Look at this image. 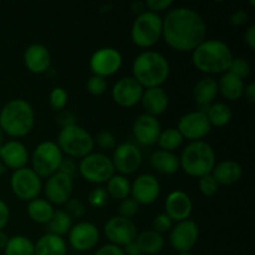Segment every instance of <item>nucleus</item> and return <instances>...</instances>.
I'll return each mask as SVG.
<instances>
[{"label": "nucleus", "mask_w": 255, "mask_h": 255, "mask_svg": "<svg viewBox=\"0 0 255 255\" xmlns=\"http://www.w3.org/2000/svg\"><path fill=\"white\" fill-rule=\"evenodd\" d=\"M162 19V37L174 51L192 52L206 40V20L192 7H174Z\"/></svg>", "instance_id": "nucleus-1"}, {"label": "nucleus", "mask_w": 255, "mask_h": 255, "mask_svg": "<svg viewBox=\"0 0 255 255\" xmlns=\"http://www.w3.org/2000/svg\"><path fill=\"white\" fill-rule=\"evenodd\" d=\"M134 80L143 89L162 87L171 75V65L163 54L154 50H144L137 55L132 64Z\"/></svg>", "instance_id": "nucleus-2"}, {"label": "nucleus", "mask_w": 255, "mask_h": 255, "mask_svg": "<svg viewBox=\"0 0 255 255\" xmlns=\"http://www.w3.org/2000/svg\"><path fill=\"white\" fill-rule=\"evenodd\" d=\"M35 126V110L24 99H12L0 110V128L11 138H24Z\"/></svg>", "instance_id": "nucleus-3"}, {"label": "nucleus", "mask_w": 255, "mask_h": 255, "mask_svg": "<svg viewBox=\"0 0 255 255\" xmlns=\"http://www.w3.org/2000/svg\"><path fill=\"white\" fill-rule=\"evenodd\" d=\"M233 57L231 47L219 39H206L192 51L194 67L208 75H223L228 71Z\"/></svg>", "instance_id": "nucleus-4"}, {"label": "nucleus", "mask_w": 255, "mask_h": 255, "mask_svg": "<svg viewBox=\"0 0 255 255\" xmlns=\"http://www.w3.org/2000/svg\"><path fill=\"white\" fill-rule=\"evenodd\" d=\"M216 163V152L206 141L189 142L179 157L182 171L187 176L198 179L211 174Z\"/></svg>", "instance_id": "nucleus-5"}, {"label": "nucleus", "mask_w": 255, "mask_h": 255, "mask_svg": "<svg viewBox=\"0 0 255 255\" xmlns=\"http://www.w3.org/2000/svg\"><path fill=\"white\" fill-rule=\"evenodd\" d=\"M56 144L62 154L71 159H82L95 148L94 137L77 124L60 129Z\"/></svg>", "instance_id": "nucleus-6"}, {"label": "nucleus", "mask_w": 255, "mask_h": 255, "mask_svg": "<svg viewBox=\"0 0 255 255\" xmlns=\"http://www.w3.org/2000/svg\"><path fill=\"white\" fill-rule=\"evenodd\" d=\"M163 19L161 15L144 11L136 17L131 27V39L141 49H151L162 37Z\"/></svg>", "instance_id": "nucleus-7"}, {"label": "nucleus", "mask_w": 255, "mask_h": 255, "mask_svg": "<svg viewBox=\"0 0 255 255\" xmlns=\"http://www.w3.org/2000/svg\"><path fill=\"white\" fill-rule=\"evenodd\" d=\"M64 154L54 141H44L35 147L31 154V169L40 178H49L59 172Z\"/></svg>", "instance_id": "nucleus-8"}, {"label": "nucleus", "mask_w": 255, "mask_h": 255, "mask_svg": "<svg viewBox=\"0 0 255 255\" xmlns=\"http://www.w3.org/2000/svg\"><path fill=\"white\" fill-rule=\"evenodd\" d=\"M77 173L91 184H104L115 174L111 158L100 152H92L77 164Z\"/></svg>", "instance_id": "nucleus-9"}, {"label": "nucleus", "mask_w": 255, "mask_h": 255, "mask_svg": "<svg viewBox=\"0 0 255 255\" xmlns=\"http://www.w3.org/2000/svg\"><path fill=\"white\" fill-rule=\"evenodd\" d=\"M10 187L16 198L30 202L39 198L42 191V179L29 167L14 171L10 178Z\"/></svg>", "instance_id": "nucleus-10"}, {"label": "nucleus", "mask_w": 255, "mask_h": 255, "mask_svg": "<svg viewBox=\"0 0 255 255\" xmlns=\"http://www.w3.org/2000/svg\"><path fill=\"white\" fill-rule=\"evenodd\" d=\"M111 162L114 164L115 172H119L121 176H131L136 173L142 166L143 154L139 147L132 142H124L115 147Z\"/></svg>", "instance_id": "nucleus-11"}, {"label": "nucleus", "mask_w": 255, "mask_h": 255, "mask_svg": "<svg viewBox=\"0 0 255 255\" xmlns=\"http://www.w3.org/2000/svg\"><path fill=\"white\" fill-rule=\"evenodd\" d=\"M104 234L110 244L124 248L136 241L138 236V229L132 219L115 216L105 223Z\"/></svg>", "instance_id": "nucleus-12"}, {"label": "nucleus", "mask_w": 255, "mask_h": 255, "mask_svg": "<svg viewBox=\"0 0 255 255\" xmlns=\"http://www.w3.org/2000/svg\"><path fill=\"white\" fill-rule=\"evenodd\" d=\"M92 75L101 76L104 79L117 74L122 66V55L115 47L105 46L97 49L91 55L89 61Z\"/></svg>", "instance_id": "nucleus-13"}, {"label": "nucleus", "mask_w": 255, "mask_h": 255, "mask_svg": "<svg viewBox=\"0 0 255 255\" xmlns=\"http://www.w3.org/2000/svg\"><path fill=\"white\" fill-rule=\"evenodd\" d=\"M177 129L182 134L183 139H187L189 142H197L203 141L208 136L212 126L206 114L196 110V111L187 112L179 119Z\"/></svg>", "instance_id": "nucleus-14"}, {"label": "nucleus", "mask_w": 255, "mask_h": 255, "mask_svg": "<svg viewBox=\"0 0 255 255\" xmlns=\"http://www.w3.org/2000/svg\"><path fill=\"white\" fill-rule=\"evenodd\" d=\"M144 89L134 77L126 76L117 80L111 89V97L116 105L124 109H131L141 102Z\"/></svg>", "instance_id": "nucleus-15"}, {"label": "nucleus", "mask_w": 255, "mask_h": 255, "mask_svg": "<svg viewBox=\"0 0 255 255\" xmlns=\"http://www.w3.org/2000/svg\"><path fill=\"white\" fill-rule=\"evenodd\" d=\"M199 239V227L192 219L178 222L169 231V244L178 253L191 252Z\"/></svg>", "instance_id": "nucleus-16"}, {"label": "nucleus", "mask_w": 255, "mask_h": 255, "mask_svg": "<svg viewBox=\"0 0 255 255\" xmlns=\"http://www.w3.org/2000/svg\"><path fill=\"white\" fill-rule=\"evenodd\" d=\"M42 188L46 196L45 199L49 201L52 206H65L66 202L72 198L74 178L61 172H56L46 178V183L42 186Z\"/></svg>", "instance_id": "nucleus-17"}, {"label": "nucleus", "mask_w": 255, "mask_h": 255, "mask_svg": "<svg viewBox=\"0 0 255 255\" xmlns=\"http://www.w3.org/2000/svg\"><path fill=\"white\" fill-rule=\"evenodd\" d=\"M69 244L74 251L84 253L96 247L100 239L99 228L90 222H80L74 224L67 233Z\"/></svg>", "instance_id": "nucleus-18"}, {"label": "nucleus", "mask_w": 255, "mask_h": 255, "mask_svg": "<svg viewBox=\"0 0 255 255\" xmlns=\"http://www.w3.org/2000/svg\"><path fill=\"white\" fill-rule=\"evenodd\" d=\"M161 189V183L154 174L143 173L131 183V198L139 206H149L159 198Z\"/></svg>", "instance_id": "nucleus-19"}, {"label": "nucleus", "mask_w": 255, "mask_h": 255, "mask_svg": "<svg viewBox=\"0 0 255 255\" xmlns=\"http://www.w3.org/2000/svg\"><path fill=\"white\" fill-rule=\"evenodd\" d=\"M162 132L161 122L158 119L151 115L142 114L133 122V136L137 143L144 147H151L157 144L159 134Z\"/></svg>", "instance_id": "nucleus-20"}, {"label": "nucleus", "mask_w": 255, "mask_h": 255, "mask_svg": "<svg viewBox=\"0 0 255 255\" xmlns=\"http://www.w3.org/2000/svg\"><path fill=\"white\" fill-rule=\"evenodd\" d=\"M164 208H166L164 213L174 223H178V222L189 219L192 212H193V202L186 192L176 189L167 196Z\"/></svg>", "instance_id": "nucleus-21"}, {"label": "nucleus", "mask_w": 255, "mask_h": 255, "mask_svg": "<svg viewBox=\"0 0 255 255\" xmlns=\"http://www.w3.org/2000/svg\"><path fill=\"white\" fill-rule=\"evenodd\" d=\"M0 159L6 168L17 171L26 167L29 163V151L22 142L11 139L0 147Z\"/></svg>", "instance_id": "nucleus-22"}, {"label": "nucleus", "mask_w": 255, "mask_h": 255, "mask_svg": "<svg viewBox=\"0 0 255 255\" xmlns=\"http://www.w3.org/2000/svg\"><path fill=\"white\" fill-rule=\"evenodd\" d=\"M24 64L31 74H46L51 67V54L42 44H31L24 52Z\"/></svg>", "instance_id": "nucleus-23"}, {"label": "nucleus", "mask_w": 255, "mask_h": 255, "mask_svg": "<svg viewBox=\"0 0 255 255\" xmlns=\"http://www.w3.org/2000/svg\"><path fill=\"white\" fill-rule=\"evenodd\" d=\"M139 104L144 109V114L151 115V116H161L168 110L169 106V96L163 90V87H151V89H144L143 95Z\"/></svg>", "instance_id": "nucleus-24"}, {"label": "nucleus", "mask_w": 255, "mask_h": 255, "mask_svg": "<svg viewBox=\"0 0 255 255\" xmlns=\"http://www.w3.org/2000/svg\"><path fill=\"white\" fill-rule=\"evenodd\" d=\"M218 94V82L214 77L206 76L199 79L193 87V99L198 106V111L206 112V110L216 102Z\"/></svg>", "instance_id": "nucleus-25"}, {"label": "nucleus", "mask_w": 255, "mask_h": 255, "mask_svg": "<svg viewBox=\"0 0 255 255\" xmlns=\"http://www.w3.org/2000/svg\"><path fill=\"white\" fill-rule=\"evenodd\" d=\"M211 174L216 179L218 186H233L242 178L243 171L241 164L237 163L236 161L226 159L216 163Z\"/></svg>", "instance_id": "nucleus-26"}, {"label": "nucleus", "mask_w": 255, "mask_h": 255, "mask_svg": "<svg viewBox=\"0 0 255 255\" xmlns=\"http://www.w3.org/2000/svg\"><path fill=\"white\" fill-rule=\"evenodd\" d=\"M149 164L154 171L166 176H173L181 169L179 157L174 152H167L162 149L152 153Z\"/></svg>", "instance_id": "nucleus-27"}, {"label": "nucleus", "mask_w": 255, "mask_h": 255, "mask_svg": "<svg viewBox=\"0 0 255 255\" xmlns=\"http://www.w3.org/2000/svg\"><path fill=\"white\" fill-rule=\"evenodd\" d=\"M35 255H67V243L64 237L45 233L35 243Z\"/></svg>", "instance_id": "nucleus-28"}, {"label": "nucleus", "mask_w": 255, "mask_h": 255, "mask_svg": "<svg viewBox=\"0 0 255 255\" xmlns=\"http://www.w3.org/2000/svg\"><path fill=\"white\" fill-rule=\"evenodd\" d=\"M218 91L222 96L228 101H237L244 94V80L239 79L236 75L231 72H224L221 75V79L218 80Z\"/></svg>", "instance_id": "nucleus-29"}, {"label": "nucleus", "mask_w": 255, "mask_h": 255, "mask_svg": "<svg viewBox=\"0 0 255 255\" xmlns=\"http://www.w3.org/2000/svg\"><path fill=\"white\" fill-rule=\"evenodd\" d=\"M136 243L143 254L154 255L163 251L164 246H166V239H164L163 234L157 233L153 229H148V231L138 233Z\"/></svg>", "instance_id": "nucleus-30"}, {"label": "nucleus", "mask_w": 255, "mask_h": 255, "mask_svg": "<svg viewBox=\"0 0 255 255\" xmlns=\"http://www.w3.org/2000/svg\"><path fill=\"white\" fill-rule=\"evenodd\" d=\"M27 216L32 222L37 224H45L46 226L50 219L54 216L55 208L49 201L45 198H35L27 202Z\"/></svg>", "instance_id": "nucleus-31"}, {"label": "nucleus", "mask_w": 255, "mask_h": 255, "mask_svg": "<svg viewBox=\"0 0 255 255\" xmlns=\"http://www.w3.org/2000/svg\"><path fill=\"white\" fill-rule=\"evenodd\" d=\"M206 116L212 127H224L232 121L233 111L226 102H213L206 110Z\"/></svg>", "instance_id": "nucleus-32"}, {"label": "nucleus", "mask_w": 255, "mask_h": 255, "mask_svg": "<svg viewBox=\"0 0 255 255\" xmlns=\"http://www.w3.org/2000/svg\"><path fill=\"white\" fill-rule=\"evenodd\" d=\"M105 189L110 198L121 202L131 196V182L128 181L127 177L121 176V174H114L106 182Z\"/></svg>", "instance_id": "nucleus-33"}, {"label": "nucleus", "mask_w": 255, "mask_h": 255, "mask_svg": "<svg viewBox=\"0 0 255 255\" xmlns=\"http://www.w3.org/2000/svg\"><path fill=\"white\" fill-rule=\"evenodd\" d=\"M5 255H35V243L26 236L9 238L4 249Z\"/></svg>", "instance_id": "nucleus-34"}, {"label": "nucleus", "mask_w": 255, "mask_h": 255, "mask_svg": "<svg viewBox=\"0 0 255 255\" xmlns=\"http://www.w3.org/2000/svg\"><path fill=\"white\" fill-rule=\"evenodd\" d=\"M72 218L64 211V209H55L54 216L50 219L49 223L46 224L47 233L55 234V236L64 237L71 229Z\"/></svg>", "instance_id": "nucleus-35"}, {"label": "nucleus", "mask_w": 255, "mask_h": 255, "mask_svg": "<svg viewBox=\"0 0 255 255\" xmlns=\"http://www.w3.org/2000/svg\"><path fill=\"white\" fill-rule=\"evenodd\" d=\"M183 137L179 133L178 129L167 128L162 129L158 141H157V144H158V147L162 151L174 152L183 144Z\"/></svg>", "instance_id": "nucleus-36"}, {"label": "nucleus", "mask_w": 255, "mask_h": 255, "mask_svg": "<svg viewBox=\"0 0 255 255\" xmlns=\"http://www.w3.org/2000/svg\"><path fill=\"white\" fill-rule=\"evenodd\" d=\"M69 101V95L67 91L61 86H55L49 95V105L55 111H61L66 107Z\"/></svg>", "instance_id": "nucleus-37"}, {"label": "nucleus", "mask_w": 255, "mask_h": 255, "mask_svg": "<svg viewBox=\"0 0 255 255\" xmlns=\"http://www.w3.org/2000/svg\"><path fill=\"white\" fill-rule=\"evenodd\" d=\"M251 64L244 57H233L231 65H229L228 72L236 75L239 79L244 80L251 75Z\"/></svg>", "instance_id": "nucleus-38"}, {"label": "nucleus", "mask_w": 255, "mask_h": 255, "mask_svg": "<svg viewBox=\"0 0 255 255\" xmlns=\"http://www.w3.org/2000/svg\"><path fill=\"white\" fill-rule=\"evenodd\" d=\"M86 89L92 96H101L107 90L106 79L101 76H96V75H91L86 82Z\"/></svg>", "instance_id": "nucleus-39"}, {"label": "nucleus", "mask_w": 255, "mask_h": 255, "mask_svg": "<svg viewBox=\"0 0 255 255\" xmlns=\"http://www.w3.org/2000/svg\"><path fill=\"white\" fill-rule=\"evenodd\" d=\"M198 188L204 197H213L218 193L219 186L212 174H207L198 179Z\"/></svg>", "instance_id": "nucleus-40"}, {"label": "nucleus", "mask_w": 255, "mask_h": 255, "mask_svg": "<svg viewBox=\"0 0 255 255\" xmlns=\"http://www.w3.org/2000/svg\"><path fill=\"white\" fill-rule=\"evenodd\" d=\"M139 212V204L134 201L133 198L128 197V198L124 199L120 202L119 206V216L124 217V218L132 219L136 217Z\"/></svg>", "instance_id": "nucleus-41"}, {"label": "nucleus", "mask_w": 255, "mask_h": 255, "mask_svg": "<svg viewBox=\"0 0 255 255\" xmlns=\"http://www.w3.org/2000/svg\"><path fill=\"white\" fill-rule=\"evenodd\" d=\"M94 142L102 151H111V149H115V147H116V138H115V136L111 132L106 131V129L100 131L94 138Z\"/></svg>", "instance_id": "nucleus-42"}, {"label": "nucleus", "mask_w": 255, "mask_h": 255, "mask_svg": "<svg viewBox=\"0 0 255 255\" xmlns=\"http://www.w3.org/2000/svg\"><path fill=\"white\" fill-rule=\"evenodd\" d=\"M64 211L66 212L72 219L74 218L80 219L86 214V207H85V204L82 203L80 199L70 198L69 201L66 202V204H65Z\"/></svg>", "instance_id": "nucleus-43"}, {"label": "nucleus", "mask_w": 255, "mask_h": 255, "mask_svg": "<svg viewBox=\"0 0 255 255\" xmlns=\"http://www.w3.org/2000/svg\"><path fill=\"white\" fill-rule=\"evenodd\" d=\"M174 226V222L167 216L166 213H161L153 219V223H152V227H153V231H156L157 233L163 234L167 233L172 229V227Z\"/></svg>", "instance_id": "nucleus-44"}, {"label": "nucleus", "mask_w": 255, "mask_h": 255, "mask_svg": "<svg viewBox=\"0 0 255 255\" xmlns=\"http://www.w3.org/2000/svg\"><path fill=\"white\" fill-rule=\"evenodd\" d=\"M107 199H109V196L106 193V189L104 187H97L90 193L89 203L94 208H102V207L106 206Z\"/></svg>", "instance_id": "nucleus-45"}, {"label": "nucleus", "mask_w": 255, "mask_h": 255, "mask_svg": "<svg viewBox=\"0 0 255 255\" xmlns=\"http://www.w3.org/2000/svg\"><path fill=\"white\" fill-rule=\"evenodd\" d=\"M173 5L174 2L172 0H147V1H144V6H146L147 11L154 12V14L158 15L159 12L171 10Z\"/></svg>", "instance_id": "nucleus-46"}, {"label": "nucleus", "mask_w": 255, "mask_h": 255, "mask_svg": "<svg viewBox=\"0 0 255 255\" xmlns=\"http://www.w3.org/2000/svg\"><path fill=\"white\" fill-rule=\"evenodd\" d=\"M56 122L61 128H65V127L76 125V116L72 111L64 109L56 114Z\"/></svg>", "instance_id": "nucleus-47"}, {"label": "nucleus", "mask_w": 255, "mask_h": 255, "mask_svg": "<svg viewBox=\"0 0 255 255\" xmlns=\"http://www.w3.org/2000/svg\"><path fill=\"white\" fill-rule=\"evenodd\" d=\"M248 12L239 9L231 14V16H229V24H231L232 26H243V25H246L247 22H248Z\"/></svg>", "instance_id": "nucleus-48"}, {"label": "nucleus", "mask_w": 255, "mask_h": 255, "mask_svg": "<svg viewBox=\"0 0 255 255\" xmlns=\"http://www.w3.org/2000/svg\"><path fill=\"white\" fill-rule=\"evenodd\" d=\"M59 172H61V173H65L66 176L74 178L75 174L77 173V164L75 163L74 159L64 158V159H62L61 164H60Z\"/></svg>", "instance_id": "nucleus-49"}, {"label": "nucleus", "mask_w": 255, "mask_h": 255, "mask_svg": "<svg viewBox=\"0 0 255 255\" xmlns=\"http://www.w3.org/2000/svg\"><path fill=\"white\" fill-rule=\"evenodd\" d=\"M94 255H125L124 251L120 247L114 246V244H105V246L100 247Z\"/></svg>", "instance_id": "nucleus-50"}, {"label": "nucleus", "mask_w": 255, "mask_h": 255, "mask_svg": "<svg viewBox=\"0 0 255 255\" xmlns=\"http://www.w3.org/2000/svg\"><path fill=\"white\" fill-rule=\"evenodd\" d=\"M10 219V209L9 206L5 203L2 199H0V231L6 227V224L9 223Z\"/></svg>", "instance_id": "nucleus-51"}, {"label": "nucleus", "mask_w": 255, "mask_h": 255, "mask_svg": "<svg viewBox=\"0 0 255 255\" xmlns=\"http://www.w3.org/2000/svg\"><path fill=\"white\" fill-rule=\"evenodd\" d=\"M244 41H246V45L249 49L255 50V25H251V26L246 30Z\"/></svg>", "instance_id": "nucleus-52"}, {"label": "nucleus", "mask_w": 255, "mask_h": 255, "mask_svg": "<svg viewBox=\"0 0 255 255\" xmlns=\"http://www.w3.org/2000/svg\"><path fill=\"white\" fill-rule=\"evenodd\" d=\"M122 251H124L125 255H143V253L141 252V249H139V247L137 246L136 241L132 242V243H129L128 246L124 247V248H122Z\"/></svg>", "instance_id": "nucleus-53"}, {"label": "nucleus", "mask_w": 255, "mask_h": 255, "mask_svg": "<svg viewBox=\"0 0 255 255\" xmlns=\"http://www.w3.org/2000/svg\"><path fill=\"white\" fill-rule=\"evenodd\" d=\"M243 96H246V99L248 100L251 104H253V102L255 101V84L254 82H251V84H248L246 87H244Z\"/></svg>", "instance_id": "nucleus-54"}, {"label": "nucleus", "mask_w": 255, "mask_h": 255, "mask_svg": "<svg viewBox=\"0 0 255 255\" xmlns=\"http://www.w3.org/2000/svg\"><path fill=\"white\" fill-rule=\"evenodd\" d=\"M131 9H132V11L134 12V14H137V16H138V15H141L142 12L146 11V6H144V2H142V1L133 2V4L131 5Z\"/></svg>", "instance_id": "nucleus-55"}, {"label": "nucleus", "mask_w": 255, "mask_h": 255, "mask_svg": "<svg viewBox=\"0 0 255 255\" xmlns=\"http://www.w3.org/2000/svg\"><path fill=\"white\" fill-rule=\"evenodd\" d=\"M10 237L4 231H0V251H4Z\"/></svg>", "instance_id": "nucleus-56"}, {"label": "nucleus", "mask_w": 255, "mask_h": 255, "mask_svg": "<svg viewBox=\"0 0 255 255\" xmlns=\"http://www.w3.org/2000/svg\"><path fill=\"white\" fill-rule=\"evenodd\" d=\"M6 171H7V168L5 167V164L0 162V176H4V174L6 173Z\"/></svg>", "instance_id": "nucleus-57"}, {"label": "nucleus", "mask_w": 255, "mask_h": 255, "mask_svg": "<svg viewBox=\"0 0 255 255\" xmlns=\"http://www.w3.org/2000/svg\"><path fill=\"white\" fill-rule=\"evenodd\" d=\"M5 143V133L2 132V129L0 128V147Z\"/></svg>", "instance_id": "nucleus-58"}, {"label": "nucleus", "mask_w": 255, "mask_h": 255, "mask_svg": "<svg viewBox=\"0 0 255 255\" xmlns=\"http://www.w3.org/2000/svg\"><path fill=\"white\" fill-rule=\"evenodd\" d=\"M178 255H193L191 252H184V253H178Z\"/></svg>", "instance_id": "nucleus-59"}]
</instances>
